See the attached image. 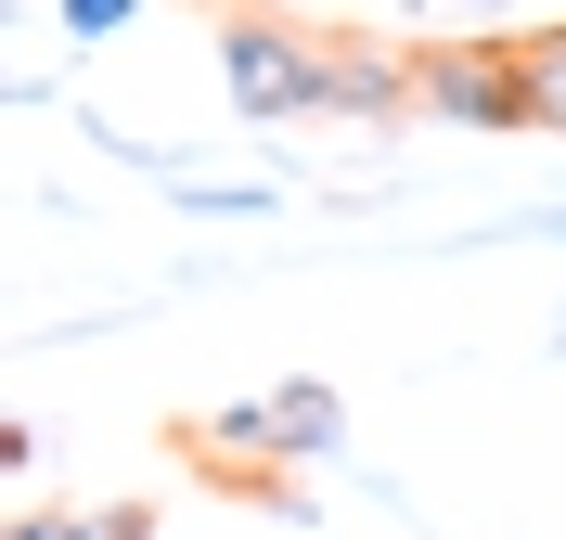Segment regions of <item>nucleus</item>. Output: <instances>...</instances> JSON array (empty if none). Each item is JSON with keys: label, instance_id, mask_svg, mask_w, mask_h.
Wrapping results in <instances>:
<instances>
[{"label": "nucleus", "instance_id": "nucleus-3", "mask_svg": "<svg viewBox=\"0 0 566 540\" xmlns=\"http://www.w3.org/2000/svg\"><path fill=\"white\" fill-rule=\"evenodd\" d=\"M322 116H348V129L424 116V104H412V52H399V39H360V27H335V39H322Z\"/></svg>", "mask_w": 566, "mask_h": 540}, {"label": "nucleus", "instance_id": "nucleus-7", "mask_svg": "<svg viewBox=\"0 0 566 540\" xmlns=\"http://www.w3.org/2000/svg\"><path fill=\"white\" fill-rule=\"evenodd\" d=\"M528 129L566 142V27H528Z\"/></svg>", "mask_w": 566, "mask_h": 540}, {"label": "nucleus", "instance_id": "nucleus-8", "mask_svg": "<svg viewBox=\"0 0 566 540\" xmlns=\"http://www.w3.org/2000/svg\"><path fill=\"white\" fill-rule=\"evenodd\" d=\"M52 13H65V39H116L142 13V0H52Z\"/></svg>", "mask_w": 566, "mask_h": 540}, {"label": "nucleus", "instance_id": "nucleus-1", "mask_svg": "<svg viewBox=\"0 0 566 540\" xmlns=\"http://www.w3.org/2000/svg\"><path fill=\"white\" fill-rule=\"evenodd\" d=\"M412 104L438 116V129H476V142H502V129H528V39H412Z\"/></svg>", "mask_w": 566, "mask_h": 540}, {"label": "nucleus", "instance_id": "nucleus-6", "mask_svg": "<svg viewBox=\"0 0 566 540\" xmlns=\"http://www.w3.org/2000/svg\"><path fill=\"white\" fill-rule=\"evenodd\" d=\"M0 540H155V502H91V515H13Z\"/></svg>", "mask_w": 566, "mask_h": 540}, {"label": "nucleus", "instance_id": "nucleus-5", "mask_svg": "<svg viewBox=\"0 0 566 540\" xmlns=\"http://www.w3.org/2000/svg\"><path fill=\"white\" fill-rule=\"evenodd\" d=\"M180 451H193V464H283V437H271V399L193 412V425H180Z\"/></svg>", "mask_w": 566, "mask_h": 540}, {"label": "nucleus", "instance_id": "nucleus-2", "mask_svg": "<svg viewBox=\"0 0 566 540\" xmlns=\"http://www.w3.org/2000/svg\"><path fill=\"white\" fill-rule=\"evenodd\" d=\"M219 91L245 129H296V116H322V39L283 13H219Z\"/></svg>", "mask_w": 566, "mask_h": 540}, {"label": "nucleus", "instance_id": "nucleus-4", "mask_svg": "<svg viewBox=\"0 0 566 540\" xmlns=\"http://www.w3.org/2000/svg\"><path fill=\"white\" fill-rule=\"evenodd\" d=\"M271 437H283V464H322V451H348V399L322 387V373H283L271 387Z\"/></svg>", "mask_w": 566, "mask_h": 540}]
</instances>
